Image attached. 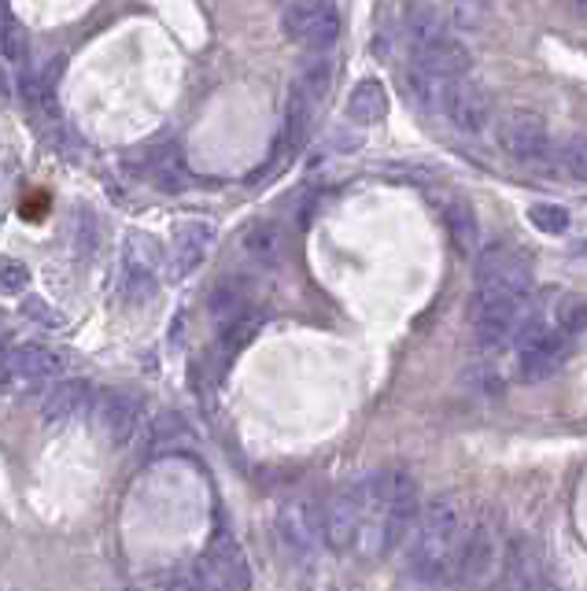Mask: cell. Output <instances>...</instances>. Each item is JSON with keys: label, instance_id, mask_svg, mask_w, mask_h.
Listing matches in <instances>:
<instances>
[{"label": "cell", "instance_id": "6da1fadb", "mask_svg": "<svg viewBox=\"0 0 587 591\" xmlns=\"http://www.w3.org/2000/svg\"><path fill=\"white\" fill-rule=\"evenodd\" d=\"M529 300H532L529 259L510 245H491L480 251L469 322H474V336L485 352H499V347L513 344V333H518Z\"/></svg>", "mask_w": 587, "mask_h": 591}, {"label": "cell", "instance_id": "7a4b0ae2", "mask_svg": "<svg viewBox=\"0 0 587 591\" xmlns=\"http://www.w3.org/2000/svg\"><path fill=\"white\" fill-rule=\"evenodd\" d=\"M417 499V477L406 466H384L362 477V522L351 551L366 562L392 555L414 529V517L422 511Z\"/></svg>", "mask_w": 587, "mask_h": 591}, {"label": "cell", "instance_id": "3957f363", "mask_svg": "<svg viewBox=\"0 0 587 591\" xmlns=\"http://www.w3.org/2000/svg\"><path fill=\"white\" fill-rule=\"evenodd\" d=\"M469 533V511L458 495H436L414 517L411 551H406V569L414 580L428 588L455 584V569L463 558V544Z\"/></svg>", "mask_w": 587, "mask_h": 591}, {"label": "cell", "instance_id": "277c9868", "mask_svg": "<svg viewBox=\"0 0 587 591\" xmlns=\"http://www.w3.org/2000/svg\"><path fill=\"white\" fill-rule=\"evenodd\" d=\"M281 26L285 34L303 45L307 52H329L340 37V8L329 4V0H292V4L281 8Z\"/></svg>", "mask_w": 587, "mask_h": 591}, {"label": "cell", "instance_id": "5b68a950", "mask_svg": "<svg viewBox=\"0 0 587 591\" xmlns=\"http://www.w3.org/2000/svg\"><path fill=\"white\" fill-rule=\"evenodd\" d=\"M499 562H502V544L496 522L488 514H469V533L455 569V584H469V588L488 584L499 573Z\"/></svg>", "mask_w": 587, "mask_h": 591}, {"label": "cell", "instance_id": "8992f818", "mask_svg": "<svg viewBox=\"0 0 587 591\" xmlns=\"http://www.w3.org/2000/svg\"><path fill=\"white\" fill-rule=\"evenodd\" d=\"M436 108L444 111V119L458 133H480L488 130L491 115H496V100H491V93L477 78H455L439 86Z\"/></svg>", "mask_w": 587, "mask_h": 591}, {"label": "cell", "instance_id": "52a82bcc", "mask_svg": "<svg viewBox=\"0 0 587 591\" xmlns=\"http://www.w3.org/2000/svg\"><path fill=\"white\" fill-rule=\"evenodd\" d=\"M274 533H278L281 555H285L292 566H303V562H311L314 547H318L322 514L314 511L311 499H289V503H281V511L274 517Z\"/></svg>", "mask_w": 587, "mask_h": 591}, {"label": "cell", "instance_id": "ba28073f", "mask_svg": "<svg viewBox=\"0 0 587 591\" xmlns=\"http://www.w3.org/2000/svg\"><path fill=\"white\" fill-rule=\"evenodd\" d=\"M67 352L52 344H23L12 352V377H8V396H30L48 382H59L67 374Z\"/></svg>", "mask_w": 587, "mask_h": 591}, {"label": "cell", "instance_id": "9c48e42d", "mask_svg": "<svg viewBox=\"0 0 587 591\" xmlns=\"http://www.w3.org/2000/svg\"><path fill=\"white\" fill-rule=\"evenodd\" d=\"M496 141L510 160L518 163H536L547 155L551 137H547V119L540 111L529 108H513L499 119L496 126Z\"/></svg>", "mask_w": 587, "mask_h": 591}, {"label": "cell", "instance_id": "30bf717a", "mask_svg": "<svg viewBox=\"0 0 587 591\" xmlns=\"http://www.w3.org/2000/svg\"><path fill=\"white\" fill-rule=\"evenodd\" d=\"M160 262H163V251H160V245H155V237L133 229V234L122 240L119 292L126 296V300H144V296L155 289Z\"/></svg>", "mask_w": 587, "mask_h": 591}, {"label": "cell", "instance_id": "8fae6325", "mask_svg": "<svg viewBox=\"0 0 587 591\" xmlns=\"http://www.w3.org/2000/svg\"><path fill=\"white\" fill-rule=\"evenodd\" d=\"M411 60H414V71L425 74V78H433L436 86L455 82V78H469V67H474L469 49L450 34H439L433 41H425V45L411 49Z\"/></svg>", "mask_w": 587, "mask_h": 591}, {"label": "cell", "instance_id": "7c38bea8", "mask_svg": "<svg viewBox=\"0 0 587 591\" xmlns=\"http://www.w3.org/2000/svg\"><path fill=\"white\" fill-rule=\"evenodd\" d=\"M362 522V481L348 484L329 499V506L322 511V540L329 551H351L355 536H359Z\"/></svg>", "mask_w": 587, "mask_h": 591}, {"label": "cell", "instance_id": "4fadbf2b", "mask_svg": "<svg viewBox=\"0 0 587 591\" xmlns=\"http://www.w3.org/2000/svg\"><path fill=\"white\" fill-rule=\"evenodd\" d=\"M141 407L144 396L138 388H108L97 404V426L104 437L111 440V448H126L133 440V432L141 426Z\"/></svg>", "mask_w": 587, "mask_h": 591}, {"label": "cell", "instance_id": "5bb4252c", "mask_svg": "<svg viewBox=\"0 0 587 591\" xmlns=\"http://www.w3.org/2000/svg\"><path fill=\"white\" fill-rule=\"evenodd\" d=\"M215 248V222L207 218H188L177 226L171 259H166V278L171 281H185L188 273H196L207 262Z\"/></svg>", "mask_w": 587, "mask_h": 591}, {"label": "cell", "instance_id": "9a60e30c", "mask_svg": "<svg viewBox=\"0 0 587 591\" xmlns=\"http://www.w3.org/2000/svg\"><path fill=\"white\" fill-rule=\"evenodd\" d=\"M240 256H244L256 270H274L285 259V234H281L278 222L259 218L244 226L240 234Z\"/></svg>", "mask_w": 587, "mask_h": 591}, {"label": "cell", "instance_id": "2e32d148", "mask_svg": "<svg viewBox=\"0 0 587 591\" xmlns=\"http://www.w3.org/2000/svg\"><path fill=\"white\" fill-rule=\"evenodd\" d=\"M89 382H81V377H67V382H56L45 393V404H41V421L45 426H59V421L75 418L78 410H86L89 404Z\"/></svg>", "mask_w": 587, "mask_h": 591}, {"label": "cell", "instance_id": "e0dca14e", "mask_svg": "<svg viewBox=\"0 0 587 591\" xmlns=\"http://www.w3.org/2000/svg\"><path fill=\"white\" fill-rule=\"evenodd\" d=\"M444 226H447L450 240H455V248L463 251V256H474L477 245H480V218H477V211H474L469 200H463V196L447 200V204H444Z\"/></svg>", "mask_w": 587, "mask_h": 591}, {"label": "cell", "instance_id": "ac0fdd59", "mask_svg": "<svg viewBox=\"0 0 587 591\" xmlns=\"http://www.w3.org/2000/svg\"><path fill=\"white\" fill-rule=\"evenodd\" d=\"M311 111L314 104L303 97L300 89H292L289 108H285V130H281V160L292 163L300 155L303 141H307V126H311Z\"/></svg>", "mask_w": 587, "mask_h": 591}, {"label": "cell", "instance_id": "d6986e66", "mask_svg": "<svg viewBox=\"0 0 587 591\" xmlns=\"http://www.w3.org/2000/svg\"><path fill=\"white\" fill-rule=\"evenodd\" d=\"M388 115V93L377 78H366L351 89L348 97V119L355 126H377Z\"/></svg>", "mask_w": 587, "mask_h": 591}, {"label": "cell", "instance_id": "ffe728a7", "mask_svg": "<svg viewBox=\"0 0 587 591\" xmlns=\"http://www.w3.org/2000/svg\"><path fill=\"white\" fill-rule=\"evenodd\" d=\"M207 308H211V314H215V322H218V325L233 322L237 314H244V311H248V284H244V281H237V278L218 281V284H215V292H211V300H207Z\"/></svg>", "mask_w": 587, "mask_h": 591}, {"label": "cell", "instance_id": "44dd1931", "mask_svg": "<svg viewBox=\"0 0 587 591\" xmlns=\"http://www.w3.org/2000/svg\"><path fill=\"white\" fill-rule=\"evenodd\" d=\"M259 330H263V319H259L256 311H244V314H237L233 322H226V325H222V336H218L222 358H237L251 341H256Z\"/></svg>", "mask_w": 587, "mask_h": 591}, {"label": "cell", "instance_id": "7402d4cb", "mask_svg": "<svg viewBox=\"0 0 587 591\" xmlns=\"http://www.w3.org/2000/svg\"><path fill=\"white\" fill-rule=\"evenodd\" d=\"M329 86H333V63L325 60V56H314V60L307 63V67H303L300 82H296V89H300L311 104H318V100H325V93H329Z\"/></svg>", "mask_w": 587, "mask_h": 591}, {"label": "cell", "instance_id": "603a6c76", "mask_svg": "<svg viewBox=\"0 0 587 591\" xmlns=\"http://www.w3.org/2000/svg\"><path fill=\"white\" fill-rule=\"evenodd\" d=\"M554 171L573 182H587V137H573L569 144H562V152L554 155Z\"/></svg>", "mask_w": 587, "mask_h": 591}, {"label": "cell", "instance_id": "cb8c5ba5", "mask_svg": "<svg viewBox=\"0 0 587 591\" xmlns=\"http://www.w3.org/2000/svg\"><path fill=\"white\" fill-rule=\"evenodd\" d=\"M152 178L163 193H182V189H188V174H185V163H182V155H177V148H166L163 160L152 166Z\"/></svg>", "mask_w": 587, "mask_h": 591}, {"label": "cell", "instance_id": "d4e9b609", "mask_svg": "<svg viewBox=\"0 0 587 591\" xmlns=\"http://www.w3.org/2000/svg\"><path fill=\"white\" fill-rule=\"evenodd\" d=\"M529 222L547 237H562L569 229V211L562 204H532L529 207Z\"/></svg>", "mask_w": 587, "mask_h": 591}, {"label": "cell", "instance_id": "484cf974", "mask_svg": "<svg viewBox=\"0 0 587 591\" xmlns=\"http://www.w3.org/2000/svg\"><path fill=\"white\" fill-rule=\"evenodd\" d=\"M0 52H4L12 63H26V52H30V37H26V26L19 23L15 15L4 19V30H0Z\"/></svg>", "mask_w": 587, "mask_h": 591}, {"label": "cell", "instance_id": "4316f807", "mask_svg": "<svg viewBox=\"0 0 587 591\" xmlns=\"http://www.w3.org/2000/svg\"><path fill=\"white\" fill-rule=\"evenodd\" d=\"M488 15H491L488 4H450L447 8L450 26H458V30H485Z\"/></svg>", "mask_w": 587, "mask_h": 591}, {"label": "cell", "instance_id": "83f0119b", "mask_svg": "<svg viewBox=\"0 0 587 591\" xmlns=\"http://www.w3.org/2000/svg\"><path fill=\"white\" fill-rule=\"evenodd\" d=\"M26 284H30L26 262L0 259V292H4V296H19V292H26Z\"/></svg>", "mask_w": 587, "mask_h": 591}, {"label": "cell", "instance_id": "f1b7e54d", "mask_svg": "<svg viewBox=\"0 0 587 591\" xmlns=\"http://www.w3.org/2000/svg\"><path fill=\"white\" fill-rule=\"evenodd\" d=\"M26 314H30V319H41V325H52V330H59V325H63V314L52 311V308H45L41 300H30V303H26Z\"/></svg>", "mask_w": 587, "mask_h": 591}, {"label": "cell", "instance_id": "f546056e", "mask_svg": "<svg viewBox=\"0 0 587 591\" xmlns=\"http://www.w3.org/2000/svg\"><path fill=\"white\" fill-rule=\"evenodd\" d=\"M160 591H196V588H193V577H185V573H171V577H163Z\"/></svg>", "mask_w": 587, "mask_h": 591}, {"label": "cell", "instance_id": "4dcf8cb0", "mask_svg": "<svg viewBox=\"0 0 587 591\" xmlns=\"http://www.w3.org/2000/svg\"><path fill=\"white\" fill-rule=\"evenodd\" d=\"M8 15H12V12H8V8L0 4V30H4V19H8Z\"/></svg>", "mask_w": 587, "mask_h": 591}, {"label": "cell", "instance_id": "1f68e13d", "mask_svg": "<svg viewBox=\"0 0 587 591\" xmlns=\"http://www.w3.org/2000/svg\"><path fill=\"white\" fill-rule=\"evenodd\" d=\"M122 591H138V588H122Z\"/></svg>", "mask_w": 587, "mask_h": 591}, {"label": "cell", "instance_id": "d6a6232c", "mask_svg": "<svg viewBox=\"0 0 587 591\" xmlns=\"http://www.w3.org/2000/svg\"><path fill=\"white\" fill-rule=\"evenodd\" d=\"M4 591H15V588H4Z\"/></svg>", "mask_w": 587, "mask_h": 591}]
</instances>
